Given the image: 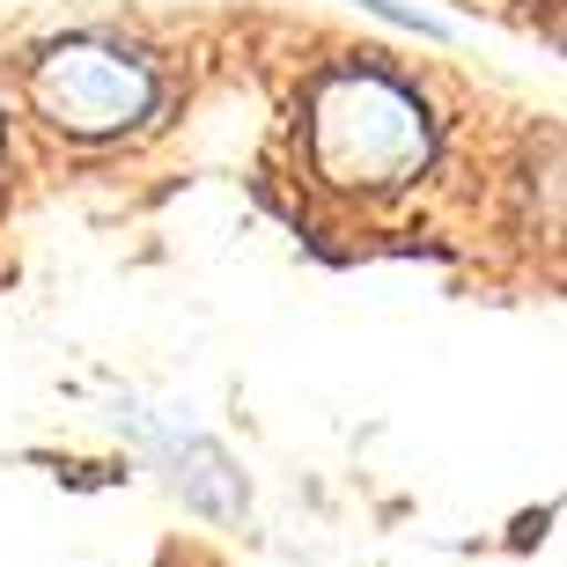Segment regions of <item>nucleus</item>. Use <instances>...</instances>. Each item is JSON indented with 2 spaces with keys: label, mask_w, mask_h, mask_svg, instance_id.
I'll return each mask as SVG.
<instances>
[{
  "label": "nucleus",
  "mask_w": 567,
  "mask_h": 567,
  "mask_svg": "<svg viewBox=\"0 0 567 567\" xmlns=\"http://www.w3.org/2000/svg\"><path fill=\"white\" fill-rule=\"evenodd\" d=\"M147 74L104 44H66L38 66V104L60 118L66 133H118L147 111Z\"/></svg>",
  "instance_id": "f03ea898"
},
{
  "label": "nucleus",
  "mask_w": 567,
  "mask_h": 567,
  "mask_svg": "<svg viewBox=\"0 0 567 567\" xmlns=\"http://www.w3.org/2000/svg\"><path fill=\"white\" fill-rule=\"evenodd\" d=\"M427 155L421 104L399 96L377 74H339L317 96V163L339 185H399L405 169Z\"/></svg>",
  "instance_id": "f257e3e1"
}]
</instances>
